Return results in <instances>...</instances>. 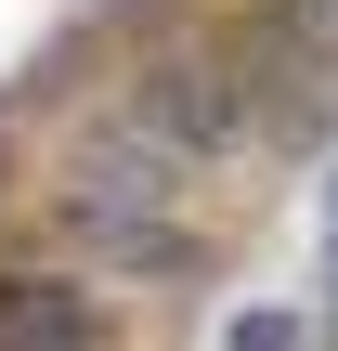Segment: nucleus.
Instances as JSON below:
<instances>
[{
  "instance_id": "obj_1",
  "label": "nucleus",
  "mask_w": 338,
  "mask_h": 351,
  "mask_svg": "<svg viewBox=\"0 0 338 351\" xmlns=\"http://www.w3.org/2000/svg\"><path fill=\"white\" fill-rule=\"evenodd\" d=\"M0 351H91V300L39 287V274H0Z\"/></svg>"
},
{
  "instance_id": "obj_2",
  "label": "nucleus",
  "mask_w": 338,
  "mask_h": 351,
  "mask_svg": "<svg viewBox=\"0 0 338 351\" xmlns=\"http://www.w3.org/2000/svg\"><path fill=\"white\" fill-rule=\"evenodd\" d=\"M221 351H313V326H300V313H234Z\"/></svg>"
}]
</instances>
